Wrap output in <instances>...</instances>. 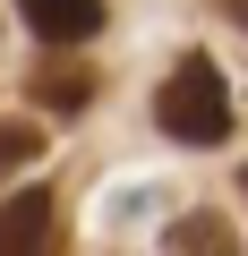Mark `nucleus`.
Returning a JSON list of instances; mask_svg holds the SVG:
<instances>
[{
  "label": "nucleus",
  "mask_w": 248,
  "mask_h": 256,
  "mask_svg": "<svg viewBox=\"0 0 248 256\" xmlns=\"http://www.w3.org/2000/svg\"><path fill=\"white\" fill-rule=\"evenodd\" d=\"M239 188H248V171H239Z\"/></svg>",
  "instance_id": "8"
},
{
  "label": "nucleus",
  "mask_w": 248,
  "mask_h": 256,
  "mask_svg": "<svg viewBox=\"0 0 248 256\" xmlns=\"http://www.w3.org/2000/svg\"><path fill=\"white\" fill-rule=\"evenodd\" d=\"M52 248V188H18L0 205V256H43Z\"/></svg>",
  "instance_id": "2"
},
{
  "label": "nucleus",
  "mask_w": 248,
  "mask_h": 256,
  "mask_svg": "<svg viewBox=\"0 0 248 256\" xmlns=\"http://www.w3.org/2000/svg\"><path fill=\"white\" fill-rule=\"evenodd\" d=\"M18 9H26V26L43 43H86L103 26V0H18Z\"/></svg>",
  "instance_id": "3"
},
{
  "label": "nucleus",
  "mask_w": 248,
  "mask_h": 256,
  "mask_svg": "<svg viewBox=\"0 0 248 256\" xmlns=\"http://www.w3.org/2000/svg\"><path fill=\"white\" fill-rule=\"evenodd\" d=\"M163 248H171V256H239V239H231V222H222V214H205V205H197V214H180Z\"/></svg>",
  "instance_id": "4"
},
{
  "label": "nucleus",
  "mask_w": 248,
  "mask_h": 256,
  "mask_svg": "<svg viewBox=\"0 0 248 256\" xmlns=\"http://www.w3.org/2000/svg\"><path fill=\"white\" fill-rule=\"evenodd\" d=\"M154 128L180 137V146H222V137H231V86H222V68H214L205 52H188V60L163 77Z\"/></svg>",
  "instance_id": "1"
},
{
  "label": "nucleus",
  "mask_w": 248,
  "mask_h": 256,
  "mask_svg": "<svg viewBox=\"0 0 248 256\" xmlns=\"http://www.w3.org/2000/svg\"><path fill=\"white\" fill-rule=\"evenodd\" d=\"M35 102L43 111H86L94 102V68H35Z\"/></svg>",
  "instance_id": "5"
},
{
  "label": "nucleus",
  "mask_w": 248,
  "mask_h": 256,
  "mask_svg": "<svg viewBox=\"0 0 248 256\" xmlns=\"http://www.w3.org/2000/svg\"><path fill=\"white\" fill-rule=\"evenodd\" d=\"M214 9H222V18L239 26V34H248V0H214Z\"/></svg>",
  "instance_id": "7"
},
{
  "label": "nucleus",
  "mask_w": 248,
  "mask_h": 256,
  "mask_svg": "<svg viewBox=\"0 0 248 256\" xmlns=\"http://www.w3.org/2000/svg\"><path fill=\"white\" fill-rule=\"evenodd\" d=\"M43 154V128H0V171H26Z\"/></svg>",
  "instance_id": "6"
}]
</instances>
